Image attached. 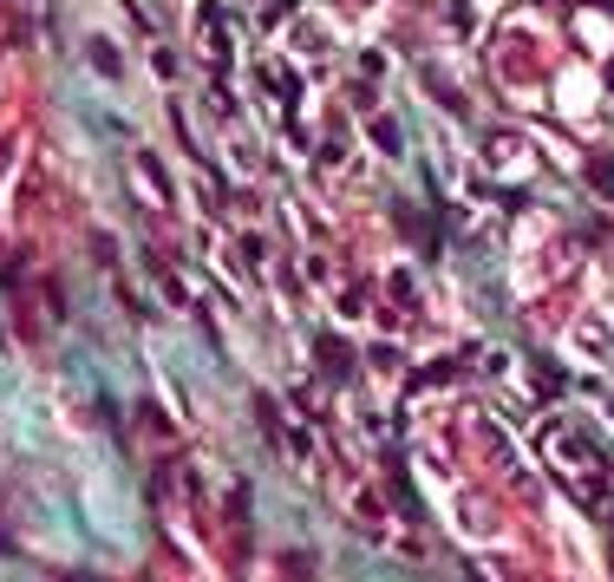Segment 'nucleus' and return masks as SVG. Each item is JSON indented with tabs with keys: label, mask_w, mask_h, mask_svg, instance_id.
I'll return each instance as SVG.
<instances>
[{
	"label": "nucleus",
	"mask_w": 614,
	"mask_h": 582,
	"mask_svg": "<svg viewBox=\"0 0 614 582\" xmlns=\"http://www.w3.org/2000/svg\"><path fill=\"white\" fill-rule=\"evenodd\" d=\"M595 177H602V184H608V197H614V164H595Z\"/></svg>",
	"instance_id": "obj_1"
}]
</instances>
